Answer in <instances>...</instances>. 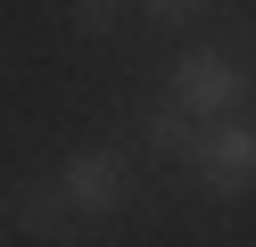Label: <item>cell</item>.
Listing matches in <instances>:
<instances>
[{"label": "cell", "instance_id": "obj_4", "mask_svg": "<svg viewBox=\"0 0 256 247\" xmlns=\"http://www.w3.org/2000/svg\"><path fill=\"white\" fill-rule=\"evenodd\" d=\"M74 223H83V214L66 206L58 173H34V181H17V190H8V231H17V239H34V247H58Z\"/></svg>", "mask_w": 256, "mask_h": 247}, {"label": "cell", "instance_id": "obj_6", "mask_svg": "<svg viewBox=\"0 0 256 247\" xmlns=\"http://www.w3.org/2000/svg\"><path fill=\"white\" fill-rule=\"evenodd\" d=\"M132 8H140V16H149V25H157V33H190V25H198V16H206V8H215V0H132Z\"/></svg>", "mask_w": 256, "mask_h": 247}, {"label": "cell", "instance_id": "obj_1", "mask_svg": "<svg viewBox=\"0 0 256 247\" xmlns=\"http://www.w3.org/2000/svg\"><path fill=\"white\" fill-rule=\"evenodd\" d=\"M166 91L182 99L198 124H215V115H240V107L256 99V66L240 58V49H223V41H190L182 58H174Z\"/></svg>", "mask_w": 256, "mask_h": 247}, {"label": "cell", "instance_id": "obj_5", "mask_svg": "<svg viewBox=\"0 0 256 247\" xmlns=\"http://www.w3.org/2000/svg\"><path fill=\"white\" fill-rule=\"evenodd\" d=\"M140 132H149V148H157V157H174V165H190V157H198V132H206V124H198V115H190L182 99L166 91V99H157L149 115H140Z\"/></svg>", "mask_w": 256, "mask_h": 247}, {"label": "cell", "instance_id": "obj_3", "mask_svg": "<svg viewBox=\"0 0 256 247\" xmlns=\"http://www.w3.org/2000/svg\"><path fill=\"white\" fill-rule=\"evenodd\" d=\"M58 190H66V206L83 223H100V214H116L132 198V165H124V148H66L58 157Z\"/></svg>", "mask_w": 256, "mask_h": 247}, {"label": "cell", "instance_id": "obj_2", "mask_svg": "<svg viewBox=\"0 0 256 247\" xmlns=\"http://www.w3.org/2000/svg\"><path fill=\"white\" fill-rule=\"evenodd\" d=\"M190 173H198L206 198H248L256 190V124H248V115H215V124L198 132Z\"/></svg>", "mask_w": 256, "mask_h": 247}, {"label": "cell", "instance_id": "obj_7", "mask_svg": "<svg viewBox=\"0 0 256 247\" xmlns=\"http://www.w3.org/2000/svg\"><path fill=\"white\" fill-rule=\"evenodd\" d=\"M116 25H124V0H74V33H91V41H108Z\"/></svg>", "mask_w": 256, "mask_h": 247}]
</instances>
